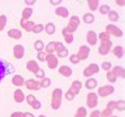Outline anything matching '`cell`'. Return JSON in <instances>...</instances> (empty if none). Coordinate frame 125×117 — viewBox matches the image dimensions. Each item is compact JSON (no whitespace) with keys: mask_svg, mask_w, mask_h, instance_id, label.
Masks as SVG:
<instances>
[{"mask_svg":"<svg viewBox=\"0 0 125 117\" xmlns=\"http://www.w3.org/2000/svg\"><path fill=\"white\" fill-rule=\"evenodd\" d=\"M5 74H7V72H5V67H4V63L2 62V61H0V81H1L2 79L4 78Z\"/></svg>","mask_w":125,"mask_h":117,"instance_id":"cell-41","label":"cell"},{"mask_svg":"<svg viewBox=\"0 0 125 117\" xmlns=\"http://www.w3.org/2000/svg\"><path fill=\"white\" fill-rule=\"evenodd\" d=\"M13 55L16 59H22L24 56V48L21 44H16L13 49Z\"/></svg>","mask_w":125,"mask_h":117,"instance_id":"cell-13","label":"cell"},{"mask_svg":"<svg viewBox=\"0 0 125 117\" xmlns=\"http://www.w3.org/2000/svg\"><path fill=\"white\" fill-rule=\"evenodd\" d=\"M12 84H13V85H15V87L20 88L24 84V78L21 75H14L12 77Z\"/></svg>","mask_w":125,"mask_h":117,"instance_id":"cell-21","label":"cell"},{"mask_svg":"<svg viewBox=\"0 0 125 117\" xmlns=\"http://www.w3.org/2000/svg\"><path fill=\"white\" fill-rule=\"evenodd\" d=\"M34 49H35V51L37 52H42L45 50V43H43L42 40H36L34 42Z\"/></svg>","mask_w":125,"mask_h":117,"instance_id":"cell-30","label":"cell"},{"mask_svg":"<svg viewBox=\"0 0 125 117\" xmlns=\"http://www.w3.org/2000/svg\"><path fill=\"white\" fill-rule=\"evenodd\" d=\"M98 101H99V96L96 93H88L86 97V104L89 109H94L98 106Z\"/></svg>","mask_w":125,"mask_h":117,"instance_id":"cell-5","label":"cell"},{"mask_svg":"<svg viewBox=\"0 0 125 117\" xmlns=\"http://www.w3.org/2000/svg\"><path fill=\"white\" fill-rule=\"evenodd\" d=\"M58 73L64 77H70L72 75V69L68 66H61L58 67Z\"/></svg>","mask_w":125,"mask_h":117,"instance_id":"cell-20","label":"cell"},{"mask_svg":"<svg viewBox=\"0 0 125 117\" xmlns=\"http://www.w3.org/2000/svg\"><path fill=\"white\" fill-rule=\"evenodd\" d=\"M111 52H112V54H114L115 57L119 58V59L123 58V56H124V48L121 47V45H117V47H115L111 50Z\"/></svg>","mask_w":125,"mask_h":117,"instance_id":"cell-23","label":"cell"},{"mask_svg":"<svg viewBox=\"0 0 125 117\" xmlns=\"http://www.w3.org/2000/svg\"><path fill=\"white\" fill-rule=\"evenodd\" d=\"M107 16H108V19L111 21V22H115V21H118L119 20V14H118V12H115V11H112L110 10L108 12V14H107Z\"/></svg>","mask_w":125,"mask_h":117,"instance_id":"cell-28","label":"cell"},{"mask_svg":"<svg viewBox=\"0 0 125 117\" xmlns=\"http://www.w3.org/2000/svg\"><path fill=\"white\" fill-rule=\"evenodd\" d=\"M11 117H24V115H23V112L17 111V112H13V113H12Z\"/></svg>","mask_w":125,"mask_h":117,"instance_id":"cell-53","label":"cell"},{"mask_svg":"<svg viewBox=\"0 0 125 117\" xmlns=\"http://www.w3.org/2000/svg\"><path fill=\"white\" fill-rule=\"evenodd\" d=\"M31 107H32L34 110H40V108H42V102L36 99V100L32 103V106H31Z\"/></svg>","mask_w":125,"mask_h":117,"instance_id":"cell-51","label":"cell"},{"mask_svg":"<svg viewBox=\"0 0 125 117\" xmlns=\"http://www.w3.org/2000/svg\"><path fill=\"white\" fill-rule=\"evenodd\" d=\"M62 91L59 88H55L52 92V97H51V108L52 110H58L62 106Z\"/></svg>","mask_w":125,"mask_h":117,"instance_id":"cell-1","label":"cell"},{"mask_svg":"<svg viewBox=\"0 0 125 117\" xmlns=\"http://www.w3.org/2000/svg\"><path fill=\"white\" fill-rule=\"evenodd\" d=\"M99 72H100V67L98 66V64L96 63H90L88 67L84 69L83 75H84V77L89 78V77L94 75V74H98Z\"/></svg>","mask_w":125,"mask_h":117,"instance_id":"cell-4","label":"cell"},{"mask_svg":"<svg viewBox=\"0 0 125 117\" xmlns=\"http://www.w3.org/2000/svg\"><path fill=\"white\" fill-rule=\"evenodd\" d=\"M32 14H33V8L28 7L26 8H23L22 12H21V18H24V19L29 20L31 16H32Z\"/></svg>","mask_w":125,"mask_h":117,"instance_id":"cell-26","label":"cell"},{"mask_svg":"<svg viewBox=\"0 0 125 117\" xmlns=\"http://www.w3.org/2000/svg\"><path fill=\"white\" fill-rule=\"evenodd\" d=\"M24 100H27V103L29 104V106H32V103L36 100V97L34 96L33 94H29V95H27V98Z\"/></svg>","mask_w":125,"mask_h":117,"instance_id":"cell-46","label":"cell"},{"mask_svg":"<svg viewBox=\"0 0 125 117\" xmlns=\"http://www.w3.org/2000/svg\"><path fill=\"white\" fill-rule=\"evenodd\" d=\"M115 110L123 112V111L125 110V100H123V99L117 100L115 102Z\"/></svg>","mask_w":125,"mask_h":117,"instance_id":"cell-31","label":"cell"},{"mask_svg":"<svg viewBox=\"0 0 125 117\" xmlns=\"http://www.w3.org/2000/svg\"><path fill=\"white\" fill-rule=\"evenodd\" d=\"M94 20H95V16L92 13H86V14H84L83 21L86 24H92L93 22H94Z\"/></svg>","mask_w":125,"mask_h":117,"instance_id":"cell-25","label":"cell"},{"mask_svg":"<svg viewBox=\"0 0 125 117\" xmlns=\"http://www.w3.org/2000/svg\"><path fill=\"white\" fill-rule=\"evenodd\" d=\"M65 49V45L61 41H54V51L57 53V52H61L62 50Z\"/></svg>","mask_w":125,"mask_h":117,"instance_id":"cell-39","label":"cell"},{"mask_svg":"<svg viewBox=\"0 0 125 117\" xmlns=\"http://www.w3.org/2000/svg\"><path fill=\"white\" fill-rule=\"evenodd\" d=\"M34 75H35V77L36 78H38V79H42L43 77H45V71H43L42 67H40V69L37 71V72L34 74Z\"/></svg>","mask_w":125,"mask_h":117,"instance_id":"cell-49","label":"cell"},{"mask_svg":"<svg viewBox=\"0 0 125 117\" xmlns=\"http://www.w3.org/2000/svg\"><path fill=\"white\" fill-rule=\"evenodd\" d=\"M46 56H47V53L45 51H42V52H38V53H37V59H38L40 62H45Z\"/></svg>","mask_w":125,"mask_h":117,"instance_id":"cell-44","label":"cell"},{"mask_svg":"<svg viewBox=\"0 0 125 117\" xmlns=\"http://www.w3.org/2000/svg\"><path fill=\"white\" fill-rule=\"evenodd\" d=\"M64 40H65V42H66V43H68V44L72 43L73 40H74L73 34L69 33V34H66V35H64Z\"/></svg>","mask_w":125,"mask_h":117,"instance_id":"cell-40","label":"cell"},{"mask_svg":"<svg viewBox=\"0 0 125 117\" xmlns=\"http://www.w3.org/2000/svg\"><path fill=\"white\" fill-rule=\"evenodd\" d=\"M45 32L48 34V35H53V34L55 33V31H56V27H55V24L54 23H52V22H48L45 25Z\"/></svg>","mask_w":125,"mask_h":117,"instance_id":"cell-27","label":"cell"},{"mask_svg":"<svg viewBox=\"0 0 125 117\" xmlns=\"http://www.w3.org/2000/svg\"><path fill=\"white\" fill-rule=\"evenodd\" d=\"M87 116V110L85 107H80L77 111L74 114V117H86Z\"/></svg>","mask_w":125,"mask_h":117,"instance_id":"cell-29","label":"cell"},{"mask_svg":"<svg viewBox=\"0 0 125 117\" xmlns=\"http://www.w3.org/2000/svg\"><path fill=\"white\" fill-rule=\"evenodd\" d=\"M101 67H102V69L104 70V71H106V72H108V71H110L111 67H112L111 62H109V61H104V62H102Z\"/></svg>","mask_w":125,"mask_h":117,"instance_id":"cell-42","label":"cell"},{"mask_svg":"<svg viewBox=\"0 0 125 117\" xmlns=\"http://www.w3.org/2000/svg\"><path fill=\"white\" fill-rule=\"evenodd\" d=\"M26 67H27V70L29 71V72L33 73V74H35L37 71L40 69L39 64L37 63V61H35V60H29L27 62V64H26Z\"/></svg>","mask_w":125,"mask_h":117,"instance_id":"cell-15","label":"cell"},{"mask_svg":"<svg viewBox=\"0 0 125 117\" xmlns=\"http://www.w3.org/2000/svg\"><path fill=\"white\" fill-rule=\"evenodd\" d=\"M55 15L62 18H67L69 17V10L65 7H57L55 8Z\"/></svg>","mask_w":125,"mask_h":117,"instance_id":"cell-18","label":"cell"},{"mask_svg":"<svg viewBox=\"0 0 125 117\" xmlns=\"http://www.w3.org/2000/svg\"><path fill=\"white\" fill-rule=\"evenodd\" d=\"M85 87L87 90H93L98 87V80L95 78H92V77H89L88 79L85 82Z\"/></svg>","mask_w":125,"mask_h":117,"instance_id":"cell-22","label":"cell"},{"mask_svg":"<svg viewBox=\"0 0 125 117\" xmlns=\"http://www.w3.org/2000/svg\"><path fill=\"white\" fill-rule=\"evenodd\" d=\"M89 54H90L89 47H87V45H81L80 49H79V51H77L76 56L80 59V61H82V60H86L87 58H88Z\"/></svg>","mask_w":125,"mask_h":117,"instance_id":"cell-10","label":"cell"},{"mask_svg":"<svg viewBox=\"0 0 125 117\" xmlns=\"http://www.w3.org/2000/svg\"><path fill=\"white\" fill-rule=\"evenodd\" d=\"M87 4L91 12H95L100 7V0H87Z\"/></svg>","mask_w":125,"mask_h":117,"instance_id":"cell-24","label":"cell"},{"mask_svg":"<svg viewBox=\"0 0 125 117\" xmlns=\"http://www.w3.org/2000/svg\"><path fill=\"white\" fill-rule=\"evenodd\" d=\"M115 92V88L112 84H106V85H103V87H100L98 89V96L102 97V98H105L109 96V95L114 94Z\"/></svg>","mask_w":125,"mask_h":117,"instance_id":"cell-3","label":"cell"},{"mask_svg":"<svg viewBox=\"0 0 125 117\" xmlns=\"http://www.w3.org/2000/svg\"><path fill=\"white\" fill-rule=\"evenodd\" d=\"M110 117H118V116H115V115H111Z\"/></svg>","mask_w":125,"mask_h":117,"instance_id":"cell-59","label":"cell"},{"mask_svg":"<svg viewBox=\"0 0 125 117\" xmlns=\"http://www.w3.org/2000/svg\"><path fill=\"white\" fill-rule=\"evenodd\" d=\"M35 2H36V0H24V3H26L27 5H29V7L35 4Z\"/></svg>","mask_w":125,"mask_h":117,"instance_id":"cell-56","label":"cell"},{"mask_svg":"<svg viewBox=\"0 0 125 117\" xmlns=\"http://www.w3.org/2000/svg\"><path fill=\"white\" fill-rule=\"evenodd\" d=\"M115 100H110V101H108L107 106H106V109H108V110H110V111H112V112H114V111L115 110Z\"/></svg>","mask_w":125,"mask_h":117,"instance_id":"cell-50","label":"cell"},{"mask_svg":"<svg viewBox=\"0 0 125 117\" xmlns=\"http://www.w3.org/2000/svg\"><path fill=\"white\" fill-rule=\"evenodd\" d=\"M7 22H8V18L5 15H1L0 16V32L3 31L5 29V25H7Z\"/></svg>","mask_w":125,"mask_h":117,"instance_id":"cell-35","label":"cell"},{"mask_svg":"<svg viewBox=\"0 0 125 117\" xmlns=\"http://www.w3.org/2000/svg\"><path fill=\"white\" fill-rule=\"evenodd\" d=\"M43 29H45V26H43V24L42 23H38V24H35V26L33 27V30H32V32L34 34H39V33H42Z\"/></svg>","mask_w":125,"mask_h":117,"instance_id":"cell-38","label":"cell"},{"mask_svg":"<svg viewBox=\"0 0 125 117\" xmlns=\"http://www.w3.org/2000/svg\"><path fill=\"white\" fill-rule=\"evenodd\" d=\"M82 87H83V84L80 80H74L72 84H71L69 90L71 92H73V93L75 94V96H76V95L81 92V90H82Z\"/></svg>","mask_w":125,"mask_h":117,"instance_id":"cell-17","label":"cell"},{"mask_svg":"<svg viewBox=\"0 0 125 117\" xmlns=\"http://www.w3.org/2000/svg\"><path fill=\"white\" fill-rule=\"evenodd\" d=\"M38 117H47V116H45V115H39Z\"/></svg>","mask_w":125,"mask_h":117,"instance_id":"cell-58","label":"cell"},{"mask_svg":"<svg viewBox=\"0 0 125 117\" xmlns=\"http://www.w3.org/2000/svg\"><path fill=\"white\" fill-rule=\"evenodd\" d=\"M13 97H14V100L16 101L17 103H21V102H23L24 99H26V96H24L23 92L21 91L20 89H17V90H15V91H14V95H13Z\"/></svg>","mask_w":125,"mask_h":117,"instance_id":"cell-19","label":"cell"},{"mask_svg":"<svg viewBox=\"0 0 125 117\" xmlns=\"http://www.w3.org/2000/svg\"><path fill=\"white\" fill-rule=\"evenodd\" d=\"M68 55H69V51H68V49L65 48L64 50H62L61 52H57V53H56V57L57 58H66V57H68Z\"/></svg>","mask_w":125,"mask_h":117,"instance_id":"cell-37","label":"cell"},{"mask_svg":"<svg viewBox=\"0 0 125 117\" xmlns=\"http://www.w3.org/2000/svg\"><path fill=\"white\" fill-rule=\"evenodd\" d=\"M111 47H112V41L110 39H105V40H101L99 47V53L102 56H106L109 54V52L111 51Z\"/></svg>","mask_w":125,"mask_h":117,"instance_id":"cell-2","label":"cell"},{"mask_svg":"<svg viewBox=\"0 0 125 117\" xmlns=\"http://www.w3.org/2000/svg\"><path fill=\"white\" fill-rule=\"evenodd\" d=\"M80 22H81V20H80V18L77 17V16L70 17L69 23H68V25L66 26L67 30L69 31V33L73 34L74 32H75V31L77 30V27H79V25H80Z\"/></svg>","mask_w":125,"mask_h":117,"instance_id":"cell-7","label":"cell"},{"mask_svg":"<svg viewBox=\"0 0 125 117\" xmlns=\"http://www.w3.org/2000/svg\"><path fill=\"white\" fill-rule=\"evenodd\" d=\"M86 40L89 45H95L98 43V34L94 31H88L86 36Z\"/></svg>","mask_w":125,"mask_h":117,"instance_id":"cell-12","label":"cell"},{"mask_svg":"<svg viewBox=\"0 0 125 117\" xmlns=\"http://www.w3.org/2000/svg\"><path fill=\"white\" fill-rule=\"evenodd\" d=\"M98 10H99V12L102 15H107L108 12L110 11V7L107 5V4H102V5H100V7H99Z\"/></svg>","mask_w":125,"mask_h":117,"instance_id":"cell-34","label":"cell"},{"mask_svg":"<svg viewBox=\"0 0 125 117\" xmlns=\"http://www.w3.org/2000/svg\"><path fill=\"white\" fill-rule=\"evenodd\" d=\"M115 3H117V5H119V7L123 8L125 5V0H115Z\"/></svg>","mask_w":125,"mask_h":117,"instance_id":"cell-55","label":"cell"},{"mask_svg":"<svg viewBox=\"0 0 125 117\" xmlns=\"http://www.w3.org/2000/svg\"><path fill=\"white\" fill-rule=\"evenodd\" d=\"M46 62L49 69L54 70L58 67V58L54 54H47L46 56Z\"/></svg>","mask_w":125,"mask_h":117,"instance_id":"cell-8","label":"cell"},{"mask_svg":"<svg viewBox=\"0 0 125 117\" xmlns=\"http://www.w3.org/2000/svg\"><path fill=\"white\" fill-rule=\"evenodd\" d=\"M101 117H110L112 115V111L108 110V109H104L103 111H101Z\"/></svg>","mask_w":125,"mask_h":117,"instance_id":"cell-48","label":"cell"},{"mask_svg":"<svg viewBox=\"0 0 125 117\" xmlns=\"http://www.w3.org/2000/svg\"><path fill=\"white\" fill-rule=\"evenodd\" d=\"M23 115L24 117H35L33 115V113H31V112H26V113H23Z\"/></svg>","mask_w":125,"mask_h":117,"instance_id":"cell-57","label":"cell"},{"mask_svg":"<svg viewBox=\"0 0 125 117\" xmlns=\"http://www.w3.org/2000/svg\"><path fill=\"white\" fill-rule=\"evenodd\" d=\"M112 74L117 77V78H122V79H124L125 78V70H124V67H121V66H115L112 69L110 70Z\"/></svg>","mask_w":125,"mask_h":117,"instance_id":"cell-14","label":"cell"},{"mask_svg":"<svg viewBox=\"0 0 125 117\" xmlns=\"http://www.w3.org/2000/svg\"><path fill=\"white\" fill-rule=\"evenodd\" d=\"M62 0H49V2H50V4H52V5H59L62 3Z\"/></svg>","mask_w":125,"mask_h":117,"instance_id":"cell-54","label":"cell"},{"mask_svg":"<svg viewBox=\"0 0 125 117\" xmlns=\"http://www.w3.org/2000/svg\"><path fill=\"white\" fill-rule=\"evenodd\" d=\"M106 78H107V80L110 82V84H115V81H117V77H115L114 74H112L111 71H108L107 73H106Z\"/></svg>","mask_w":125,"mask_h":117,"instance_id":"cell-36","label":"cell"},{"mask_svg":"<svg viewBox=\"0 0 125 117\" xmlns=\"http://www.w3.org/2000/svg\"><path fill=\"white\" fill-rule=\"evenodd\" d=\"M74 97H75V94H74L73 92H71L70 90H68L66 93H65V98H66L68 101H72L74 99Z\"/></svg>","mask_w":125,"mask_h":117,"instance_id":"cell-43","label":"cell"},{"mask_svg":"<svg viewBox=\"0 0 125 117\" xmlns=\"http://www.w3.org/2000/svg\"><path fill=\"white\" fill-rule=\"evenodd\" d=\"M105 39H110V35H108L106 32H101L98 34V40H105Z\"/></svg>","mask_w":125,"mask_h":117,"instance_id":"cell-45","label":"cell"},{"mask_svg":"<svg viewBox=\"0 0 125 117\" xmlns=\"http://www.w3.org/2000/svg\"><path fill=\"white\" fill-rule=\"evenodd\" d=\"M105 32L110 36H115V37H122L123 36V31L120 27L114 25V24H108L105 27Z\"/></svg>","mask_w":125,"mask_h":117,"instance_id":"cell-6","label":"cell"},{"mask_svg":"<svg viewBox=\"0 0 125 117\" xmlns=\"http://www.w3.org/2000/svg\"><path fill=\"white\" fill-rule=\"evenodd\" d=\"M19 23H20L21 27L29 33L32 32L33 27L35 26V22H33V21H31V20H27V19H24V18H20Z\"/></svg>","mask_w":125,"mask_h":117,"instance_id":"cell-11","label":"cell"},{"mask_svg":"<svg viewBox=\"0 0 125 117\" xmlns=\"http://www.w3.org/2000/svg\"><path fill=\"white\" fill-rule=\"evenodd\" d=\"M45 52L47 54H54V41H50L48 44L45 45Z\"/></svg>","mask_w":125,"mask_h":117,"instance_id":"cell-33","label":"cell"},{"mask_svg":"<svg viewBox=\"0 0 125 117\" xmlns=\"http://www.w3.org/2000/svg\"><path fill=\"white\" fill-rule=\"evenodd\" d=\"M101 111H99V110H94V111H92L91 113H90V116L89 117H101Z\"/></svg>","mask_w":125,"mask_h":117,"instance_id":"cell-52","label":"cell"},{"mask_svg":"<svg viewBox=\"0 0 125 117\" xmlns=\"http://www.w3.org/2000/svg\"><path fill=\"white\" fill-rule=\"evenodd\" d=\"M8 36L10 37L12 39H15V40H18V39H20L21 37H22V33H21L20 30L18 29H11L8 31Z\"/></svg>","mask_w":125,"mask_h":117,"instance_id":"cell-16","label":"cell"},{"mask_svg":"<svg viewBox=\"0 0 125 117\" xmlns=\"http://www.w3.org/2000/svg\"><path fill=\"white\" fill-rule=\"evenodd\" d=\"M39 82H40V88L43 89H48L51 85V79L48 78V77H43Z\"/></svg>","mask_w":125,"mask_h":117,"instance_id":"cell-32","label":"cell"},{"mask_svg":"<svg viewBox=\"0 0 125 117\" xmlns=\"http://www.w3.org/2000/svg\"><path fill=\"white\" fill-rule=\"evenodd\" d=\"M69 61L72 64H77L80 62V59L77 58L76 54H72V55H70V56H69Z\"/></svg>","mask_w":125,"mask_h":117,"instance_id":"cell-47","label":"cell"},{"mask_svg":"<svg viewBox=\"0 0 125 117\" xmlns=\"http://www.w3.org/2000/svg\"><path fill=\"white\" fill-rule=\"evenodd\" d=\"M24 87L30 91H38L40 88V82L38 80H35L33 78H30L28 80H24Z\"/></svg>","mask_w":125,"mask_h":117,"instance_id":"cell-9","label":"cell"}]
</instances>
